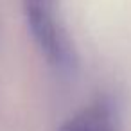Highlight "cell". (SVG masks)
Masks as SVG:
<instances>
[{
    "label": "cell",
    "instance_id": "obj_1",
    "mask_svg": "<svg viewBox=\"0 0 131 131\" xmlns=\"http://www.w3.org/2000/svg\"><path fill=\"white\" fill-rule=\"evenodd\" d=\"M24 9L29 29L41 52L59 67H68L72 61L70 41L59 22L56 0H24Z\"/></svg>",
    "mask_w": 131,
    "mask_h": 131
},
{
    "label": "cell",
    "instance_id": "obj_2",
    "mask_svg": "<svg viewBox=\"0 0 131 131\" xmlns=\"http://www.w3.org/2000/svg\"><path fill=\"white\" fill-rule=\"evenodd\" d=\"M59 131H118L113 110L106 102H95L70 117Z\"/></svg>",
    "mask_w": 131,
    "mask_h": 131
}]
</instances>
